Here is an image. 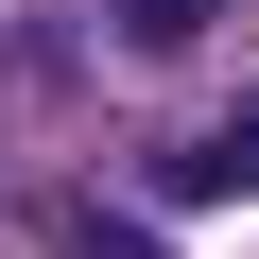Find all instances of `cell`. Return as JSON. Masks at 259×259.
Returning <instances> with one entry per match:
<instances>
[{"instance_id":"cell-1","label":"cell","mask_w":259,"mask_h":259,"mask_svg":"<svg viewBox=\"0 0 259 259\" xmlns=\"http://www.w3.org/2000/svg\"><path fill=\"white\" fill-rule=\"evenodd\" d=\"M35 242H52V259H173V242H156L139 207H104V190H69V207H35Z\"/></svg>"},{"instance_id":"cell-2","label":"cell","mask_w":259,"mask_h":259,"mask_svg":"<svg viewBox=\"0 0 259 259\" xmlns=\"http://www.w3.org/2000/svg\"><path fill=\"white\" fill-rule=\"evenodd\" d=\"M242 173H259V104H242V121H207V139L173 156V207H207V190H242Z\"/></svg>"},{"instance_id":"cell-3","label":"cell","mask_w":259,"mask_h":259,"mask_svg":"<svg viewBox=\"0 0 259 259\" xmlns=\"http://www.w3.org/2000/svg\"><path fill=\"white\" fill-rule=\"evenodd\" d=\"M207 18H225V0H104L121 52H207Z\"/></svg>"}]
</instances>
